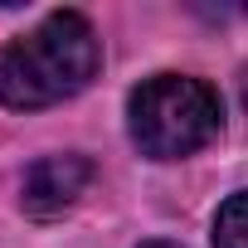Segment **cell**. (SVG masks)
<instances>
[{
	"instance_id": "7a4b0ae2",
	"label": "cell",
	"mask_w": 248,
	"mask_h": 248,
	"mask_svg": "<svg viewBox=\"0 0 248 248\" xmlns=\"http://www.w3.org/2000/svg\"><path fill=\"white\" fill-rule=\"evenodd\" d=\"M127 122H132V141L141 146V156L180 161L219 137L224 112L209 83L185 78V73H156L132 93Z\"/></svg>"
},
{
	"instance_id": "5b68a950",
	"label": "cell",
	"mask_w": 248,
	"mask_h": 248,
	"mask_svg": "<svg viewBox=\"0 0 248 248\" xmlns=\"http://www.w3.org/2000/svg\"><path fill=\"white\" fill-rule=\"evenodd\" d=\"M141 248H180V243H141Z\"/></svg>"
},
{
	"instance_id": "3957f363",
	"label": "cell",
	"mask_w": 248,
	"mask_h": 248,
	"mask_svg": "<svg viewBox=\"0 0 248 248\" xmlns=\"http://www.w3.org/2000/svg\"><path fill=\"white\" fill-rule=\"evenodd\" d=\"M88 180H93V161L88 156H73V151L68 156H44V161H34L25 170L20 204L34 219H54V214H63V209L78 204V195L88 190Z\"/></svg>"
},
{
	"instance_id": "277c9868",
	"label": "cell",
	"mask_w": 248,
	"mask_h": 248,
	"mask_svg": "<svg viewBox=\"0 0 248 248\" xmlns=\"http://www.w3.org/2000/svg\"><path fill=\"white\" fill-rule=\"evenodd\" d=\"M214 248H248V190L229 195L214 214Z\"/></svg>"
},
{
	"instance_id": "6da1fadb",
	"label": "cell",
	"mask_w": 248,
	"mask_h": 248,
	"mask_svg": "<svg viewBox=\"0 0 248 248\" xmlns=\"http://www.w3.org/2000/svg\"><path fill=\"white\" fill-rule=\"evenodd\" d=\"M102 68V44L78 10H54L0 54V102L34 112L83 93Z\"/></svg>"
}]
</instances>
